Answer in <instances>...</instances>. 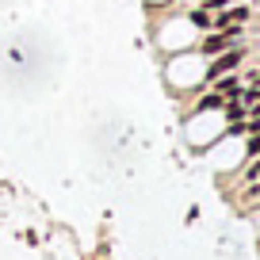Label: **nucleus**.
<instances>
[{
	"mask_svg": "<svg viewBox=\"0 0 260 260\" xmlns=\"http://www.w3.org/2000/svg\"><path fill=\"white\" fill-rule=\"evenodd\" d=\"M249 111H260V100H256V104H252V107H249Z\"/></svg>",
	"mask_w": 260,
	"mask_h": 260,
	"instance_id": "1a4fd4ad",
	"label": "nucleus"
},
{
	"mask_svg": "<svg viewBox=\"0 0 260 260\" xmlns=\"http://www.w3.org/2000/svg\"><path fill=\"white\" fill-rule=\"evenodd\" d=\"M218 107H226V96H222V92H211V96L199 100V111H218Z\"/></svg>",
	"mask_w": 260,
	"mask_h": 260,
	"instance_id": "20e7f679",
	"label": "nucleus"
},
{
	"mask_svg": "<svg viewBox=\"0 0 260 260\" xmlns=\"http://www.w3.org/2000/svg\"><path fill=\"white\" fill-rule=\"evenodd\" d=\"M234 65H241V50H222V57L211 65V73H207V77H211V81H218V73H230Z\"/></svg>",
	"mask_w": 260,
	"mask_h": 260,
	"instance_id": "f03ea898",
	"label": "nucleus"
},
{
	"mask_svg": "<svg viewBox=\"0 0 260 260\" xmlns=\"http://www.w3.org/2000/svg\"><path fill=\"white\" fill-rule=\"evenodd\" d=\"M245 19H249V8H245V4H237V8H230V12H218V19H214V23H218V27H234V23H245Z\"/></svg>",
	"mask_w": 260,
	"mask_h": 260,
	"instance_id": "7ed1b4c3",
	"label": "nucleus"
},
{
	"mask_svg": "<svg viewBox=\"0 0 260 260\" xmlns=\"http://www.w3.org/2000/svg\"><path fill=\"white\" fill-rule=\"evenodd\" d=\"M249 153H252V157H260V134H256V138L249 142Z\"/></svg>",
	"mask_w": 260,
	"mask_h": 260,
	"instance_id": "6e6552de",
	"label": "nucleus"
},
{
	"mask_svg": "<svg viewBox=\"0 0 260 260\" xmlns=\"http://www.w3.org/2000/svg\"><path fill=\"white\" fill-rule=\"evenodd\" d=\"M226 115H230V119H234V122H241L245 115H249V107H245V100H241V104H226Z\"/></svg>",
	"mask_w": 260,
	"mask_h": 260,
	"instance_id": "39448f33",
	"label": "nucleus"
},
{
	"mask_svg": "<svg viewBox=\"0 0 260 260\" xmlns=\"http://www.w3.org/2000/svg\"><path fill=\"white\" fill-rule=\"evenodd\" d=\"M214 84H218L222 96H234V92H237V81H234V77H222V81H214Z\"/></svg>",
	"mask_w": 260,
	"mask_h": 260,
	"instance_id": "0eeeda50",
	"label": "nucleus"
},
{
	"mask_svg": "<svg viewBox=\"0 0 260 260\" xmlns=\"http://www.w3.org/2000/svg\"><path fill=\"white\" fill-rule=\"evenodd\" d=\"M237 35H241V27H218V35H211V39L203 42V54H222V50H230V42H237Z\"/></svg>",
	"mask_w": 260,
	"mask_h": 260,
	"instance_id": "f257e3e1",
	"label": "nucleus"
},
{
	"mask_svg": "<svg viewBox=\"0 0 260 260\" xmlns=\"http://www.w3.org/2000/svg\"><path fill=\"white\" fill-rule=\"evenodd\" d=\"M191 23H195V27H211V23H214V16H211L207 8H199V12H191Z\"/></svg>",
	"mask_w": 260,
	"mask_h": 260,
	"instance_id": "423d86ee",
	"label": "nucleus"
}]
</instances>
